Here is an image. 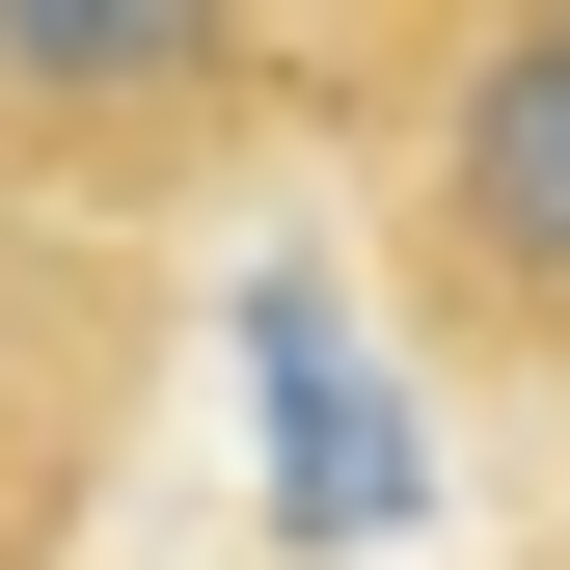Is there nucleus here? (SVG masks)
<instances>
[{"label": "nucleus", "instance_id": "obj_1", "mask_svg": "<svg viewBox=\"0 0 570 570\" xmlns=\"http://www.w3.org/2000/svg\"><path fill=\"white\" fill-rule=\"evenodd\" d=\"M326 164H353V272L381 326L489 407H570V0H407L353 28L326 82Z\"/></svg>", "mask_w": 570, "mask_h": 570}, {"label": "nucleus", "instance_id": "obj_2", "mask_svg": "<svg viewBox=\"0 0 570 570\" xmlns=\"http://www.w3.org/2000/svg\"><path fill=\"white\" fill-rule=\"evenodd\" d=\"M326 82H353V28H245V0H0V190L164 245L190 190L326 164Z\"/></svg>", "mask_w": 570, "mask_h": 570}, {"label": "nucleus", "instance_id": "obj_3", "mask_svg": "<svg viewBox=\"0 0 570 570\" xmlns=\"http://www.w3.org/2000/svg\"><path fill=\"white\" fill-rule=\"evenodd\" d=\"M164 435V245L0 190V570H82Z\"/></svg>", "mask_w": 570, "mask_h": 570}]
</instances>
